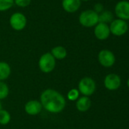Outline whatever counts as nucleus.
I'll use <instances>...</instances> for the list:
<instances>
[{"label": "nucleus", "mask_w": 129, "mask_h": 129, "mask_svg": "<svg viewBox=\"0 0 129 129\" xmlns=\"http://www.w3.org/2000/svg\"><path fill=\"white\" fill-rule=\"evenodd\" d=\"M81 1H84V2H88V1H90V0H81Z\"/></svg>", "instance_id": "393cba45"}, {"label": "nucleus", "mask_w": 129, "mask_h": 129, "mask_svg": "<svg viewBox=\"0 0 129 129\" xmlns=\"http://www.w3.org/2000/svg\"><path fill=\"white\" fill-rule=\"evenodd\" d=\"M50 53L55 57L56 60H63L67 57V54H68L66 48L61 45L54 47L52 49Z\"/></svg>", "instance_id": "4468645a"}, {"label": "nucleus", "mask_w": 129, "mask_h": 129, "mask_svg": "<svg viewBox=\"0 0 129 129\" xmlns=\"http://www.w3.org/2000/svg\"><path fill=\"white\" fill-rule=\"evenodd\" d=\"M104 85L108 90L115 91L120 87L121 79L118 75L115 73H110L105 77Z\"/></svg>", "instance_id": "9d476101"}, {"label": "nucleus", "mask_w": 129, "mask_h": 129, "mask_svg": "<svg viewBox=\"0 0 129 129\" xmlns=\"http://www.w3.org/2000/svg\"><path fill=\"white\" fill-rule=\"evenodd\" d=\"M113 14L110 11H103L99 14V22L104 23H110L113 19Z\"/></svg>", "instance_id": "dca6fc26"}, {"label": "nucleus", "mask_w": 129, "mask_h": 129, "mask_svg": "<svg viewBox=\"0 0 129 129\" xmlns=\"http://www.w3.org/2000/svg\"><path fill=\"white\" fill-rule=\"evenodd\" d=\"M98 60L103 67H111L116 62V57L110 50L103 49L98 54Z\"/></svg>", "instance_id": "0eeeda50"}, {"label": "nucleus", "mask_w": 129, "mask_h": 129, "mask_svg": "<svg viewBox=\"0 0 129 129\" xmlns=\"http://www.w3.org/2000/svg\"><path fill=\"white\" fill-rule=\"evenodd\" d=\"M110 33L116 36H124L128 30V25L125 20L121 19H115L113 20L109 25Z\"/></svg>", "instance_id": "39448f33"}, {"label": "nucleus", "mask_w": 129, "mask_h": 129, "mask_svg": "<svg viewBox=\"0 0 129 129\" xmlns=\"http://www.w3.org/2000/svg\"><path fill=\"white\" fill-rule=\"evenodd\" d=\"M96 90L95 81L90 77H84L78 83V91L84 96L89 97L92 95Z\"/></svg>", "instance_id": "20e7f679"}, {"label": "nucleus", "mask_w": 129, "mask_h": 129, "mask_svg": "<svg viewBox=\"0 0 129 129\" xmlns=\"http://www.w3.org/2000/svg\"><path fill=\"white\" fill-rule=\"evenodd\" d=\"M115 14L119 19L123 20H129V1L121 0L115 6Z\"/></svg>", "instance_id": "6e6552de"}, {"label": "nucleus", "mask_w": 129, "mask_h": 129, "mask_svg": "<svg viewBox=\"0 0 129 129\" xmlns=\"http://www.w3.org/2000/svg\"><path fill=\"white\" fill-rule=\"evenodd\" d=\"M56 64V59L50 52H46L41 55L38 62L40 70L44 73H51L55 69Z\"/></svg>", "instance_id": "7ed1b4c3"}, {"label": "nucleus", "mask_w": 129, "mask_h": 129, "mask_svg": "<svg viewBox=\"0 0 129 129\" xmlns=\"http://www.w3.org/2000/svg\"><path fill=\"white\" fill-rule=\"evenodd\" d=\"M2 110V103H1V101H0V110Z\"/></svg>", "instance_id": "5701e85b"}, {"label": "nucleus", "mask_w": 129, "mask_h": 129, "mask_svg": "<svg viewBox=\"0 0 129 129\" xmlns=\"http://www.w3.org/2000/svg\"><path fill=\"white\" fill-rule=\"evenodd\" d=\"M14 4V0H0V11H5L10 9Z\"/></svg>", "instance_id": "6ab92c4d"}, {"label": "nucleus", "mask_w": 129, "mask_h": 129, "mask_svg": "<svg viewBox=\"0 0 129 129\" xmlns=\"http://www.w3.org/2000/svg\"><path fill=\"white\" fill-rule=\"evenodd\" d=\"M16 5L21 8H26L29 6L31 3V0H14Z\"/></svg>", "instance_id": "412c9836"}, {"label": "nucleus", "mask_w": 129, "mask_h": 129, "mask_svg": "<svg viewBox=\"0 0 129 129\" xmlns=\"http://www.w3.org/2000/svg\"><path fill=\"white\" fill-rule=\"evenodd\" d=\"M127 85H128V88H129V79H128V82H127Z\"/></svg>", "instance_id": "b1692460"}, {"label": "nucleus", "mask_w": 129, "mask_h": 129, "mask_svg": "<svg viewBox=\"0 0 129 129\" xmlns=\"http://www.w3.org/2000/svg\"><path fill=\"white\" fill-rule=\"evenodd\" d=\"M91 106V101L87 96H83L79 98L76 102V108L79 112L84 113L87 112Z\"/></svg>", "instance_id": "ddd939ff"}, {"label": "nucleus", "mask_w": 129, "mask_h": 129, "mask_svg": "<svg viewBox=\"0 0 129 129\" xmlns=\"http://www.w3.org/2000/svg\"><path fill=\"white\" fill-rule=\"evenodd\" d=\"M43 110L42 104L40 101L36 100H31L26 103L24 106L25 112L30 116H36L41 113Z\"/></svg>", "instance_id": "9b49d317"}, {"label": "nucleus", "mask_w": 129, "mask_h": 129, "mask_svg": "<svg viewBox=\"0 0 129 129\" xmlns=\"http://www.w3.org/2000/svg\"><path fill=\"white\" fill-rule=\"evenodd\" d=\"M81 5V0H62V6L68 13H75L78 11Z\"/></svg>", "instance_id": "f8f14e48"}, {"label": "nucleus", "mask_w": 129, "mask_h": 129, "mask_svg": "<svg viewBox=\"0 0 129 129\" xmlns=\"http://www.w3.org/2000/svg\"><path fill=\"white\" fill-rule=\"evenodd\" d=\"M11 75V67L9 64L4 61H0V81L7 79Z\"/></svg>", "instance_id": "2eb2a0df"}, {"label": "nucleus", "mask_w": 129, "mask_h": 129, "mask_svg": "<svg viewBox=\"0 0 129 129\" xmlns=\"http://www.w3.org/2000/svg\"><path fill=\"white\" fill-rule=\"evenodd\" d=\"M9 94V88L8 85L3 81H0V101L6 98Z\"/></svg>", "instance_id": "a211bd4d"}, {"label": "nucleus", "mask_w": 129, "mask_h": 129, "mask_svg": "<svg viewBox=\"0 0 129 129\" xmlns=\"http://www.w3.org/2000/svg\"><path fill=\"white\" fill-rule=\"evenodd\" d=\"M79 95H80V91H78V89L72 88L68 91L67 97H68V99L69 101H77L79 98Z\"/></svg>", "instance_id": "aec40b11"}, {"label": "nucleus", "mask_w": 129, "mask_h": 129, "mask_svg": "<svg viewBox=\"0 0 129 129\" xmlns=\"http://www.w3.org/2000/svg\"><path fill=\"white\" fill-rule=\"evenodd\" d=\"M94 36L99 40H106L110 35L109 26L104 23L99 22L94 26Z\"/></svg>", "instance_id": "1a4fd4ad"}, {"label": "nucleus", "mask_w": 129, "mask_h": 129, "mask_svg": "<svg viewBox=\"0 0 129 129\" xmlns=\"http://www.w3.org/2000/svg\"><path fill=\"white\" fill-rule=\"evenodd\" d=\"M11 121V115L5 110H0V125H8Z\"/></svg>", "instance_id": "f3484780"}, {"label": "nucleus", "mask_w": 129, "mask_h": 129, "mask_svg": "<svg viewBox=\"0 0 129 129\" xmlns=\"http://www.w3.org/2000/svg\"><path fill=\"white\" fill-rule=\"evenodd\" d=\"M78 20L84 27H93L99 23V14L92 9H87L80 14Z\"/></svg>", "instance_id": "f03ea898"}, {"label": "nucleus", "mask_w": 129, "mask_h": 129, "mask_svg": "<svg viewBox=\"0 0 129 129\" xmlns=\"http://www.w3.org/2000/svg\"><path fill=\"white\" fill-rule=\"evenodd\" d=\"M40 103L43 109L51 113H59L66 106L64 96L54 89H46L40 95Z\"/></svg>", "instance_id": "f257e3e1"}, {"label": "nucleus", "mask_w": 129, "mask_h": 129, "mask_svg": "<svg viewBox=\"0 0 129 129\" xmlns=\"http://www.w3.org/2000/svg\"><path fill=\"white\" fill-rule=\"evenodd\" d=\"M9 23L13 29L16 31H21L27 26V17L22 13L15 12L11 15Z\"/></svg>", "instance_id": "423d86ee"}, {"label": "nucleus", "mask_w": 129, "mask_h": 129, "mask_svg": "<svg viewBox=\"0 0 129 129\" xmlns=\"http://www.w3.org/2000/svg\"><path fill=\"white\" fill-rule=\"evenodd\" d=\"M95 12H97V14H100L102 11H104V8H103V4L101 3H97L94 5V9H93Z\"/></svg>", "instance_id": "4be33fe9"}]
</instances>
